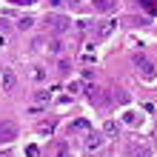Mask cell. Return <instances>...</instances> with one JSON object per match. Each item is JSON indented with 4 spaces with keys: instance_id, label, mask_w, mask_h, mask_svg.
I'll return each mask as SVG.
<instances>
[{
    "instance_id": "30bf717a",
    "label": "cell",
    "mask_w": 157,
    "mask_h": 157,
    "mask_svg": "<svg viewBox=\"0 0 157 157\" xmlns=\"http://www.w3.org/2000/svg\"><path fill=\"white\" fill-rule=\"evenodd\" d=\"M63 3H69V6H77V3H80V0H63Z\"/></svg>"
},
{
    "instance_id": "6da1fadb",
    "label": "cell",
    "mask_w": 157,
    "mask_h": 157,
    "mask_svg": "<svg viewBox=\"0 0 157 157\" xmlns=\"http://www.w3.org/2000/svg\"><path fill=\"white\" fill-rule=\"evenodd\" d=\"M134 69L140 71L143 80H157V66L146 57V54H134Z\"/></svg>"
},
{
    "instance_id": "8992f818",
    "label": "cell",
    "mask_w": 157,
    "mask_h": 157,
    "mask_svg": "<svg viewBox=\"0 0 157 157\" xmlns=\"http://www.w3.org/2000/svg\"><path fill=\"white\" fill-rule=\"evenodd\" d=\"M100 146H103V134H89V137H86V149H89V151L100 149Z\"/></svg>"
},
{
    "instance_id": "9c48e42d",
    "label": "cell",
    "mask_w": 157,
    "mask_h": 157,
    "mask_svg": "<svg viewBox=\"0 0 157 157\" xmlns=\"http://www.w3.org/2000/svg\"><path fill=\"white\" fill-rule=\"evenodd\" d=\"M32 17H23V20H17V29H32Z\"/></svg>"
},
{
    "instance_id": "5b68a950",
    "label": "cell",
    "mask_w": 157,
    "mask_h": 157,
    "mask_svg": "<svg viewBox=\"0 0 157 157\" xmlns=\"http://www.w3.org/2000/svg\"><path fill=\"white\" fill-rule=\"evenodd\" d=\"M112 32H114V23H112V20H103V23L97 26V37H100V40H106Z\"/></svg>"
},
{
    "instance_id": "ba28073f",
    "label": "cell",
    "mask_w": 157,
    "mask_h": 157,
    "mask_svg": "<svg viewBox=\"0 0 157 157\" xmlns=\"http://www.w3.org/2000/svg\"><path fill=\"white\" fill-rule=\"evenodd\" d=\"M132 154H134V157H149V149H146V146H140V149L132 146Z\"/></svg>"
},
{
    "instance_id": "277c9868",
    "label": "cell",
    "mask_w": 157,
    "mask_h": 157,
    "mask_svg": "<svg viewBox=\"0 0 157 157\" xmlns=\"http://www.w3.org/2000/svg\"><path fill=\"white\" fill-rule=\"evenodd\" d=\"M14 86H17L14 71L12 69H3V91H14Z\"/></svg>"
},
{
    "instance_id": "8fae6325",
    "label": "cell",
    "mask_w": 157,
    "mask_h": 157,
    "mask_svg": "<svg viewBox=\"0 0 157 157\" xmlns=\"http://www.w3.org/2000/svg\"><path fill=\"white\" fill-rule=\"evenodd\" d=\"M23 3H34V0H23Z\"/></svg>"
},
{
    "instance_id": "3957f363",
    "label": "cell",
    "mask_w": 157,
    "mask_h": 157,
    "mask_svg": "<svg viewBox=\"0 0 157 157\" xmlns=\"http://www.w3.org/2000/svg\"><path fill=\"white\" fill-rule=\"evenodd\" d=\"M14 137H17V126L9 120H0V143H12Z\"/></svg>"
},
{
    "instance_id": "7a4b0ae2",
    "label": "cell",
    "mask_w": 157,
    "mask_h": 157,
    "mask_svg": "<svg viewBox=\"0 0 157 157\" xmlns=\"http://www.w3.org/2000/svg\"><path fill=\"white\" fill-rule=\"evenodd\" d=\"M46 23H49V29H52L54 34L69 32V26H71V20H69V17H63V14H52V17H46Z\"/></svg>"
},
{
    "instance_id": "52a82bcc",
    "label": "cell",
    "mask_w": 157,
    "mask_h": 157,
    "mask_svg": "<svg viewBox=\"0 0 157 157\" xmlns=\"http://www.w3.org/2000/svg\"><path fill=\"white\" fill-rule=\"evenodd\" d=\"M94 9H97V12H112L114 0H94Z\"/></svg>"
}]
</instances>
